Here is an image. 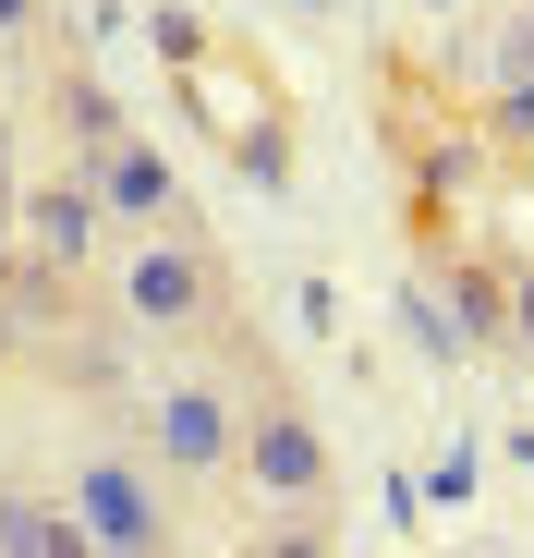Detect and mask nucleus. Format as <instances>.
I'll return each instance as SVG.
<instances>
[{
  "mask_svg": "<svg viewBox=\"0 0 534 558\" xmlns=\"http://www.w3.org/2000/svg\"><path fill=\"white\" fill-rule=\"evenodd\" d=\"M0 558H85L73 498H61V486H37V474H0Z\"/></svg>",
  "mask_w": 534,
  "mask_h": 558,
  "instance_id": "obj_8",
  "label": "nucleus"
},
{
  "mask_svg": "<svg viewBox=\"0 0 534 558\" xmlns=\"http://www.w3.org/2000/svg\"><path fill=\"white\" fill-rule=\"evenodd\" d=\"M13 255L49 267V279H98V255H110V207H98V182H85L73 158H61L49 182H13Z\"/></svg>",
  "mask_w": 534,
  "mask_h": 558,
  "instance_id": "obj_5",
  "label": "nucleus"
},
{
  "mask_svg": "<svg viewBox=\"0 0 534 558\" xmlns=\"http://www.w3.org/2000/svg\"><path fill=\"white\" fill-rule=\"evenodd\" d=\"M37 122L61 134V158H73V170L98 158V146H122V134H134V110H122V98H110V85L85 73L73 49H61V61H49V85H37Z\"/></svg>",
  "mask_w": 534,
  "mask_h": 558,
  "instance_id": "obj_7",
  "label": "nucleus"
},
{
  "mask_svg": "<svg viewBox=\"0 0 534 558\" xmlns=\"http://www.w3.org/2000/svg\"><path fill=\"white\" fill-rule=\"evenodd\" d=\"M0 267H13V255H0Z\"/></svg>",
  "mask_w": 534,
  "mask_h": 558,
  "instance_id": "obj_13",
  "label": "nucleus"
},
{
  "mask_svg": "<svg viewBox=\"0 0 534 558\" xmlns=\"http://www.w3.org/2000/svg\"><path fill=\"white\" fill-rule=\"evenodd\" d=\"M85 182H98L110 231H158V219H195V207H183V182H170V158H158V134H122V146H98V158H85Z\"/></svg>",
  "mask_w": 534,
  "mask_h": 558,
  "instance_id": "obj_6",
  "label": "nucleus"
},
{
  "mask_svg": "<svg viewBox=\"0 0 534 558\" xmlns=\"http://www.w3.org/2000/svg\"><path fill=\"white\" fill-rule=\"evenodd\" d=\"M49 25V0H0V49H13V37H37Z\"/></svg>",
  "mask_w": 534,
  "mask_h": 558,
  "instance_id": "obj_11",
  "label": "nucleus"
},
{
  "mask_svg": "<svg viewBox=\"0 0 534 558\" xmlns=\"http://www.w3.org/2000/svg\"><path fill=\"white\" fill-rule=\"evenodd\" d=\"M498 340H522V352H534V267H510V316H498Z\"/></svg>",
  "mask_w": 534,
  "mask_h": 558,
  "instance_id": "obj_10",
  "label": "nucleus"
},
{
  "mask_svg": "<svg viewBox=\"0 0 534 558\" xmlns=\"http://www.w3.org/2000/svg\"><path fill=\"white\" fill-rule=\"evenodd\" d=\"M425 13H450V0H425Z\"/></svg>",
  "mask_w": 534,
  "mask_h": 558,
  "instance_id": "obj_12",
  "label": "nucleus"
},
{
  "mask_svg": "<svg viewBox=\"0 0 534 558\" xmlns=\"http://www.w3.org/2000/svg\"><path fill=\"white\" fill-rule=\"evenodd\" d=\"M231 486H255L267 510H328V425L267 377H243V461H231Z\"/></svg>",
  "mask_w": 534,
  "mask_h": 558,
  "instance_id": "obj_4",
  "label": "nucleus"
},
{
  "mask_svg": "<svg viewBox=\"0 0 534 558\" xmlns=\"http://www.w3.org/2000/svg\"><path fill=\"white\" fill-rule=\"evenodd\" d=\"M243 377H255V364H243V340L231 328H207V340H170L158 352V377L134 389V449L158 461V474H170V498H231V461H243Z\"/></svg>",
  "mask_w": 534,
  "mask_h": 558,
  "instance_id": "obj_1",
  "label": "nucleus"
},
{
  "mask_svg": "<svg viewBox=\"0 0 534 558\" xmlns=\"http://www.w3.org/2000/svg\"><path fill=\"white\" fill-rule=\"evenodd\" d=\"M61 498H73V534L98 558H170L183 546V498H170V474L134 449V425H85L73 461H61Z\"/></svg>",
  "mask_w": 534,
  "mask_h": 558,
  "instance_id": "obj_3",
  "label": "nucleus"
},
{
  "mask_svg": "<svg viewBox=\"0 0 534 558\" xmlns=\"http://www.w3.org/2000/svg\"><path fill=\"white\" fill-rule=\"evenodd\" d=\"M98 304L122 340L170 352V340H207L231 328V255L207 243V219H158V231H122L98 255Z\"/></svg>",
  "mask_w": 534,
  "mask_h": 558,
  "instance_id": "obj_2",
  "label": "nucleus"
},
{
  "mask_svg": "<svg viewBox=\"0 0 534 558\" xmlns=\"http://www.w3.org/2000/svg\"><path fill=\"white\" fill-rule=\"evenodd\" d=\"M450 316H462V340H498V316H510V267H450Z\"/></svg>",
  "mask_w": 534,
  "mask_h": 558,
  "instance_id": "obj_9",
  "label": "nucleus"
}]
</instances>
